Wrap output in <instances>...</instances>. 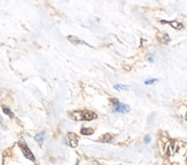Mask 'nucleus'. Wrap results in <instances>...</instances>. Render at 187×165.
Instances as JSON below:
<instances>
[{"label": "nucleus", "instance_id": "3", "mask_svg": "<svg viewBox=\"0 0 187 165\" xmlns=\"http://www.w3.org/2000/svg\"><path fill=\"white\" fill-rule=\"evenodd\" d=\"M111 103L114 104V113H128L131 111V108L128 104L121 103L117 99H111Z\"/></svg>", "mask_w": 187, "mask_h": 165}, {"label": "nucleus", "instance_id": "9", "mask_svg": "<svg viewBox=\"0 0 187 165\" xmlns=\"http://www.w3.org/2000/svg\"><path fill=\"white\" fill-rule=\"evenodd\" d=\"M34 140L39 143V145H43L44 140H45V133L44 132H42V133H39V134H37L36 135V138H34Z\"/></svg>", "mask_w": 187, "mask_h": 165}, {"label": "nucleus", "instance_id": "11", "mask_svg": "<svg viewBox=\"0 0 187 165\" xmlns=\"http://www.w3.org/2000/svg\"><path fill=\"white\" fill-rule=\"evenodd\" d=\"M2 111L6 113L8 117H10V118H13L14 117V113L10 111V109L9 108H7V107H2Z\"/></svg>", "mask_w": 187, "mask_h": 165}, {"label": "nucleus", "instance_id": "10", "mask_svg": "<svg viewBox=\"0 0 187 165\" xmlns=\"http://www.w3.org/2000/svg\"><path fill=\"white\" fill-rule=\"evenodd\" d=\"M114 88L117 89V91H129V89H130V86H128V85H121V84H117V85H114Z\"/></svg>", "mask_w": 187, "mask_h": 165}, {"label": "nucleus", "instance_id": "1", "mask_svg": "<svg viewBox=\"0 0 187 165\" xmlns=\"http://www.w3.org/2000/svg\"><path fill=\"white\" fill-rule=\"evenodd\" d=\"M69 116L77 122H91V121H94L98 118V113L91 111V110H87V109L71 111V113H69Z\"/></svg>", "mask_w": 187, "mask_h": 165}, {"label": "nucleus", "instance_id": "4", "mask_svg": "<svg viewBox=\"0 0 187 165\" xmlns=\"http://www.w3.org/2000/svg\"><path fill=\"white\" fill-rule=\"evenodd\" d=\"M18 146H20V148H21V150H22L23 155H24V156H26L28 159H30V161H32V162H34V161H36V158H34V154H32V151L29 149V147L26 146V142L21 141V142L18 143Z\"/></svg>", "mask_w": 187, "mask_h": 165}, {"label": "nucleus", "instance_id": "13", "mask_svg": "<svg viewBox=\"0 0 187 165\" xmlns=\"http://www.w3.org/2000/svg\"><path fill=\"white\" fill-rule=\"evenodd\" d=\"M145 142H146V143H149V142H150V137H149V135H147V137H146Z\"/></svg>", "mask_w": 187, "mask_h": 165}, {"label": "nucleus", "instance_id": "15", "mask_svg": "<svg viewBox=\"0 0 187 165\" xmlns=\"http://www.w3.org/2000/svg\"><path fill=\"white\" fill-rule=\"evenodd\" d=\"M185 119H186V122H187V113H186V116H185Z\"/></svg>", "mask_w": 187, "mask_h": 165}, {"label": "nucleus", "instance_id": "5", "mask_svg": "<svg viewBox=\"0 0 187 165\" xmlns=\"http://www.w3.org/2000/svg\"><path fill=\"white\" fill-rule=\"evenodd\" d=\"M67 39H68L69 41L72 44V45H76V46L77 45H82V44H83V45H86V46H90L88 44H86L85 41L80 40V39H79L78 37H76V36H68V37H67Z\"/></svg>", "mask_w": 187, "mask_h": 165}, {"label": "nucleus", "instance_id": "7", "mask_svg": "<svg viewBox=\"0 0 187 165\" xmlns=\"http://www.w3.org/2000/svg\"><path fill=\"white\" fill-rule=\"evenodd\" d=\"M80 133H82L83 135H92L94 133V130L92 127H82Z\"/></svg>", "mask_w": 187, "mask_h": 165}, {"label": "nucleus", "instance_id": "2", "mask_svg": "<svg viewBox=\"0 0 187 165\" xmlns=\"http://www.w3.org/2000/svg\"><path fill=\"white\" fill-rule=\"evenodd\" d=\"M78 142H79V138L77 137L75 133H72V132L67 133V135L63 139V143L71 148H76L78 146Z\"/></svg>", "mask_w": 187, "mask_h": 165}, {"label": "nucleus", "instance_id": "12", "mask_svg": "<svg viewBox=\"0 0 187 165\" xmlns=\"http://www.w3.org/2000/svg\"><path fill=\"white\" fill-rule=\"evenodd\" d=\"M156 81H159V79H156V78L147 79V80L145 81V84H146V85H152V84H154V83H156Z\"/></svg>", "mask_w": 187, "mask_h": 165}, {"label": "nucleus", "instance_id": "8", "mask_svg": "<svg viewBox=\"0 0 187 165\" xmlns=\"http://www.w3.org/2000/svg\"><path fill=\"white\" fill-rule=\"evenodd\" d=\"M112 140V135L111 134H103L101 138L99 139L100 142H111Z\"/></svg>", "mask_w": 187, "mask_h": 165}, {"label": "nucleus", "instance_id": "6", "mask_svg": "<svg viewBox=\"0 0 187 165\" xmlns=\"http://www.w3.org/2000/svg\"><path fill=\"white\" fill-rule=\"evenodd\" d=\"M162 23H168V24H170L172 28H175L176 30H181V29H184V25L181 24V23H179L177 21H171V22H167V21H162Z\"/></svg>", "mask_w": 187, "mask_h": 165}, {"label": "nucleus", "instance_id": "14", "mask_svg": "<svg viewBox=\"0 0 187 165\" xmlns=\"http://www.w3.org/2000/svg\"><path fill=\"white\" fill-rule=\"evenodd\" d=\"M148 61H149V62H153V57H152V56H149V57H148Z\"/></svg>", "mask_w": 187, "mask_h": 165}]
</instances>
